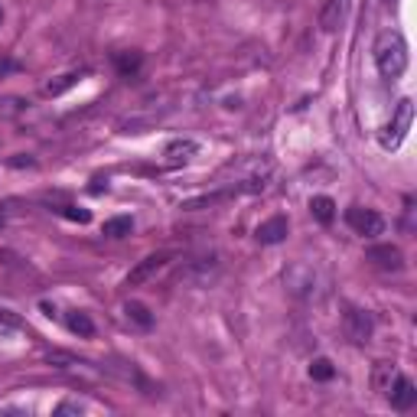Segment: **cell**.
<instances>
[{
  "instance_id": "cell-3",
  "label": "cell",
  "mask_w": 417,
  "mask_h": 417,
  "mask_svg": "<svg viewBox=\"0 0 417 417\" xmlns=\"http://www.w3.org/2000/svg\"><path fill=\"white\" fill-rule=\"evenodd\" d=\"M346 225L356 235H362V238H379V235L385 232V218H381L375 208H362V206L346 208Z\"/></svg>"
},
{
  "instance_id": "cell-20",
  "label": "cell",
  "mask_w": 417,
  "mask_h": 417,
  "mask_svg": "<svg viewBox=\"0 0 417 417\" xmlns=\"http://www.w3.org/2000/svg\"><path fill=\"white\" fill-rule=\"evenodd\" d=\"M117 69L127 75V72H137L140 69V56H117Z\"/></svg>"
},
{
  "instance_id": "cell-21",
  "label": "cell",
  "mask_w": 417,
  "mask_h": 417,
  "mask_svg": "<svg viewBox=\"0 0 417 417\" xmlns=\"http://www.w3.org/2000/svg\"><path fill=\"white\" fill-rule=\"evenodd\" d=\"M10 72H20V62L16 59H0V78L10 75Z\"/></svg>"
},
{
  "instance_id": "cell-7",
  "label": "cell",
  "mask_w": 417,
  "mask_h": 417,
  "mask_svg": "<svg viewBox=\"0 0 417 417\" xmlns=\"http://www.w3.org/2000/svg\"><path fill=\"white\" fill-rule=\"evenodd\" d=\"M170 264V255L167 251H160V255H150V258H144V261L137 264V268L127 274V287H137V284H147L150 278H157L163 268Z\"/></svg>"
},
{
  "instance_id": "cell-14",
  "label": "cell",
  "mask_w": 417,
  "mask_h": 417,
  "mask_svg": "<svg viewBox=\"0 0 417 417\" xmlns=\"http://www.w3.org/2000/svg\"><path fill=\"white\" fill-rule=\"evenodd\" d=\"M65 326H69L75 336H82V339H88V336H95V323L88 313H82V310H72L69 317H65Z\"/></svg>"
},
{
  "instance_id": "cell-1",
  "label": "cell",
  "mask_w": 417,
  "mask_h": 417,
  "mask_svg": "<svg viewBox=\"0 0 417 417\" xmlns=\"http://www.w3.org/2000/svg\"><path fill=\"white\" fill-rule=\"evenodd\" d=\"M371 59H375V69H379L381 78H388V82L401 78L404 72H408V62H411L408 39H404L398 30L379 33L375 46H371Z\"/></svg>"
},
{
  "instance_id": "cell-19",
  "label": "cell",
  "mask_w": 417,
  "mask_h": 417,
  "mask_svg": "<svg viewBox=\"0 0 417 417\" xmlns=\"http://www.w3.org/2000/svg\"><path fill=\"white\" fill-rule=\"evenodd\" d=\"M62 216H65V218H72V222H82V225H85L88 218H92V212H88V208H75V206H65V208H62Z\"/></svg>"
},
{
  "instance_id": "cell-11",
  "label": "cell",
  "mask_w": 417,
  "mask_h": 417,
  "mask_svg": "<svg viewBox=\"0 0 417 417\" xmlns=\"http://www.w3.org/2000/svg\"><path fill=\"white\" fill-rule=\"evenodd\" d=\"M199 154V144L196 140H173L170 147H167V163H186V160H193V157Z\"/></svg>"
},
{
  "instance_id": "cell-12",
  "label": "cell",
  "mask_w": 417,
  "mask_h": 417,
  "mask_svg": "<svg viewBox=\"0 0 417 417\" xmlns=\"http://www.w3.org/2000/svg\"><path fill=\"white\" fill-rule=\"evenodd\" d=\"M310 212H313V218H317L320 225H329L332 218H336V202H332L329 196H313V199H310Z\"/></svg>"
},
{
  "instance_id": "cell-6",
  "label": "cell",
  "mask_w": 417,
  "mask_h": 417,
  "mask_svg": "<svg viewBox=\"0 0 417 417\" xmlns=\"http://www.w3.org/2000/svg\"><path fill=\"white\" fill-rule=\"evenodd\" d=\"M371 332H375V320H371V313H365V310H346V336L356 346H362V342L371 339Z\"/></svg>"
},
{
  "instance_id": "cell-9",
  "label": "cell",
  "mask_w": 417,
  "mask_h": 417,
  "mask_svg": "<svg viewBox=\"0 0 417 417\" xmlns=\"http://www.w3.org/2000/svg\"><path fill=\"white\" fill-rule=\"evenodd\" d=\"M346 16H349V0H326L323 14H320V26L326 33H336L346 23Z\"/></svg>"
},
{
  "instance_id": "cell-18",
  "label": "cell",
  "mask_w": 417,
  "mask_h": 417,
  "mask_svg": "<svg viewBox=\"0 0 417 417\" xmlns=\"http://www.w3.org/2000/svg\"><path fill=\"white\" fill-rule=\"evenodd\" d=\"M78 82V72H69V75H62L59 82H49L46 85V95H62L65 92V88H72Z\"/></svg>"
},
{
  "instance_id": "cell-17",
  "label": "cell",
  "mask_w": 417,
  "mask_h": 417,
  "mask_svg": "<svg viewBox=\"0 0 417 417\" xmlns=\"http://www.w3.org/2000/svg\"><path fill=\"white\" fill-rule=\"evenodd\" d=\"M394 371H398V369H394L391 362H379V365H375V375H371V385H375V391H385L388 381L394 379Z\"/></svg>"
},
{
  "instance_id": "cell-23",
  "label": "cell",
  "mask_w": 417,
  "mask_h": 417,
  "mask_svg": "<svg viewBox=\"0 0 417 417\" xmlns=\"http://www.w3.org/2000/svg\"><path fill=\"white\" fill-rule=\"evenodd\" d=\"M4 225H7V212H4V208H0V228H4Z\"/></svg>"
},
{
  "instance_id": "cell-24",
  "label": "cell",
  "mask_w": 417,
  "mask_h": 417,
  "mask_svg": "<svg viewBox=\"0 0 417 417\" xmlns=\"http://www.w3.org/2000/svg\"><path fill=\"white\" fill-rule=\"evenodd\" d=\"M0 23H4V10H0Z\"/></svg>"
},
{
  "instance_id": "cell-22",
  "label": "cell",
  "mask_w": 417,
  "mask_h": 417,
  "mask_svg": "<svg viewBox=\"0 0 417 417\" xmlns=\"http://www.w3.org/2000/svg\"><path fill=\"white\" fill-rule=\"evenodd\" d=\"M78 404H72V401H65V404H59V408H56V414H78Z\"/></svg>"
},
{
  "instance_id": "cell-2",
  "label": "cell",
  "mask_w": 417,
  "mask_h": 417,
  "mask_svg": "<svg viewBox=\"0 0 417 417\" xmlns=\"http://www.w3.org/2000/svg\"><path fill=\"white\" fill-rule=\"evenodd\" d=\"M411 124H414V101L411 98H401L398 101V108H394L391 121L385 124L379 131V144L381 150H398L408 140V131H411Z\"/></svg>"
},
{
  "instance_id": "cell-10",
  "label": "cell",
  "mask_w": 417,
  "mask_h": 417,
  "mask_svg": "<svg viewBox=\"0 0 417 417\" xmlns=\"http://www.w3.org/2000/svg\"><path fill=\"white\" fill-rule=\"evenodd\" d=\"M287 218L284 216H274V218H268V222H261L258 225V232H255V238L261 241V245H278V241H284L287 238Z\"/></svg>"
},
{
  "instance_id": "cell-4",
  "label": "cell",
  "mask_w": 417,
  "mask_h": 417,
  "mask_svg": "<svg viewBox=\"0 0 417 417\" xmlns=\"http://www.w3.org/2000/svg\"><path fill=\"white\" fill-rule=\"evenodd\" d=\"M284 284L287 290L294 297H300V300H310V297H317V274H313V268L310 264H290V268L284 270Z\"/></svg>"
},
{
  "instance_id": "cell-13",
  "label": "cell",
  "mask_w": 417,
  "mask_h": 417,
  "mask_svg": "<svg viewBox=\"0 0 417 417\" xmlns=\"http://www.w3.org/2000/svg\"><path fill=\"white\" fill-rule=\"evenodd\" d=\"M131 232H134L131 216H115L101 225V235H105V238H124V235H131Z\"/></svg>"
},
{
  "instance_id": "cell-16",
  "label": "cell",
  "mask_w": 417,
  "mask_h": 417,
  "mask_svg": "<svg viewBox=\"0 0 417 417\" xmlns=\"http://www.w3.org/2000/svg\"><path fill=\"white\" fill-rule=\"evenodd\" d=\"M332 375H336V369H332V362L326 356H320V359H313V362H310V379H313V381H329Z\"/></svg>"
},
{
  "instance_id": "cell-5",
  "label": "cell",
  "mask_w": 417,
  "mask_h": 417,
  "mask_svg": "<svg viewBox=\"0 0 417 417\" xmlns=\"http://www.w3.org/2000/svg\"><path fill=\"white\" fill-rule=\"evenodd\" d=\"M388 398V404H391L394 411H411L417 404V388H414V381L404 375V371H394V379L388 381V388L381 391Z\"/></svg>"
},
{
  "instance_id": "cell-8",
  "label": "cell",
  "mask_w": 417,
  "mask_h": 417,
  "mask_svg": "<svg viewBox=\"0 0 417 417\" xmlns=\"http://www.w3.org/2000/svg\"><path fill=\"white\" fill-rule=\"evenodd\" d=\"M365 258L381 270H401L404 268V255L398 245H371L369 251H365Z\"/></svg>"
},
{
  "instance_id": "cell-15",
  "label": "cell",
  "mask_w": 417,
  "mask_h": 417,
  "mask_svg": "<svg viewBox=\"0 0 417 417\" xmlns=\"http://www.w3.org/2000/svg\"><path fill=\"white\" fill-rule=\"evenodd\" d=\"M124 313H127V320H131V323H137L140 329H150V326H154V313H150V310L144 307L140 300H127V303H124Z\"/></svg>"
}]
</instances>
